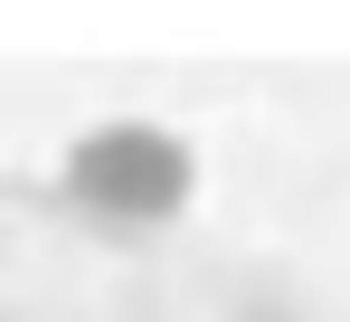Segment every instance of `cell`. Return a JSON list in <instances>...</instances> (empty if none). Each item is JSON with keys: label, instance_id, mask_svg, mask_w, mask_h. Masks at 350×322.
<instances>
[{"label": "cell", "instance_id": "6da1fadb", "mask_svg": "<svg viewBox=\"0 0 350 322\" xmlns=\"http://www.w3.org/2000/svg\"><path fill=\"white\" fill-rule=\"evenodd\" d=\"M66 190L114 227H152V218H171L189 199V152L161 123H95L66 152Z\"/></svg>", "mask_w": 350, "mask_h": 322}]
</instances>
